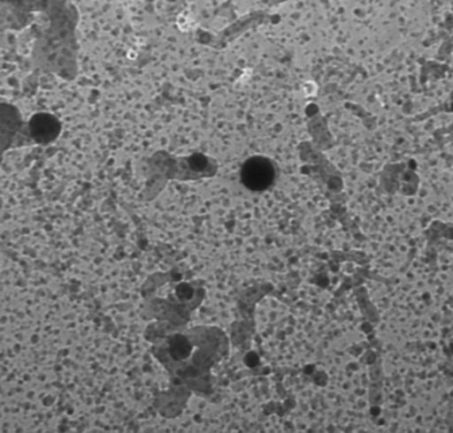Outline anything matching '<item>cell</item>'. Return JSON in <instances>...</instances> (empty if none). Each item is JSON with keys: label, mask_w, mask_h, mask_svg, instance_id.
<instances>
[{"label": "cell", "mask_w": 453, "mask_h": 433, "mask_svg": "<svg viewBox=\"0 0 453 433\" xmlns=\"http://www.w3.org/2000/svg\"><path fill=\"white\" fill-rule=\"evenodd\" d=\"M274 175L273 164L263 156L248 159L242 169V183L252 191L266 190L273 183Z\"/></svg>", "instance_id": "6da1fadb"}, {"label": "cell", "mask_w": 453, "mask_h": 433, "mask_svg": "<svg viewBox=\"0 0 453 433\" xmlns=\"http://www.w3.org/2000/svg\"><path fill=\"white\" fill-rule=\"evenodd\" d=\"M29 132L36 142L50 143L58 138L60 133V122L56 117L47 113H39L29 121Z\"/></svg>", "instance_id": "7a4b0ae2"}]
</instances>
